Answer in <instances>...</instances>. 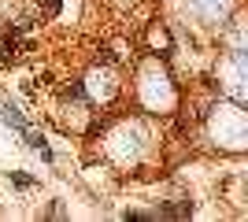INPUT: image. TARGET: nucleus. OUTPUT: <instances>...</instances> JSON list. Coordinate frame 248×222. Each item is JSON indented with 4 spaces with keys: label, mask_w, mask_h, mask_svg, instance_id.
<instances>
[{
    "label": "nucleus",
    "mask_w": 248,
    "mask_h": 222,
    "mask_svg": "<svg viewBox=\"0 0 248 222\" xmlns=\"http://www.w3.org/2000/svg\"><path fill=\"white\" fill-rule=\"evenodd\" d=\"M8 178L15 181V185H19V189H30V185H33V178H30V174H22V170H11Z\"/></svg>",
    "instance_id": "obj_5"
},
{
    "label": "nucleus",
    "mask_w": 248,
    "mask_h": 222,
    "mask_svg": "<svg viewBox=\"0 0 248 222\" xmlns=\"http://www.w3.org/2000/svg\"><path fill=\"white\" fill-rule=\"evenodd\" d=\"M0 118H4L8 126H15V130H19V133H22V130H26V118L19 115V107H15V104H4V107H0Z\"/></svg>",
    "instance_id": "obj_3"
},
{
    "label": "nucleus",
    "mask_w": 248,
    "mask_h": 222,
    "mask_svg": "<svg viewBox=\"0 0 248 222\" xmlns=\"http://www.w3.org/2000/svg\"><path fill=\"white\" fill-rule=\"evenodd\" d=\"M48 215H52V219H63L67 211H63V204H52V207H48Z\"/></svg>",
    "instance_id": "obj_7"
},
{
    "label": "nucleus",
    "mask_w": 248,
    "mask_h": 222,
    "mask_svg": "<svg viewBox=\"0 0 248 222\" xmlns=\"http://www.w3.org/2000/svg\"><path fill=\"white\" fill-rule=\"evenodd\" d=\"M60 8H63L60 0H45V11H48V15H60Z\"/></svg>",
    "instance_id": "obj_6"
},
{
    "label": "nucleus",
    "mask_w": 248,
    "mask_h": 222,
    "mask_svg": "<svg viewBox=\"0 0 248 222\" xmlns=\"http://www.w3.org/2000/svg\"><path fill=\"white\" fill-rule=\"evenodd\" d=\"M22 137H26V145H30L33 152H41V159H52V148H48V141H45L41 133H33V130L26 126V130H22Z\"/></svg>",
    "instance_id": "obj_1"
},
{
    "label": "nucleus",
    "mask_w": 248,
    "mask_h": 222,
    "mask_svg": "<svg viewBox=\"0 0 248 222\" xmlns=\"http://www.w3.org/2000/svg\"><path fill=\"white\" fill-rule=\"evenodd\" d=\"M19 48H22V44H19V37H11V33H8V37H4V63H15V59H19Z\"/></svg>",
    "instance_id": "obj_4"
},
{
    "label": "nucleus",
    "mask_w": 248,
    "mask_h": 222,
    "mask_svg": "<svg viewBox=\"0 0 248 222\" xmlns=\"http://www.w3.org/2000/svg\"><path fill=\"white\" fill-rule=\"evenodd\" d=\"M159 215H163V219H189V215H193V204H189V200H182V204H163V207H159Z\"/></svg>",
    "instance_id": "obj_2"
}]
</instances>
